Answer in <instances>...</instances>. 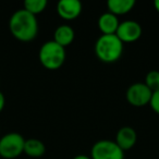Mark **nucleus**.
Here are the masks:
<instances>
[{"instance_id":"0eeeda50","label":"nucleus","mask_w":159,"mask_h":159,"mask_svg":"<svg viewBox=\"0 0 159 159\" xmlns=\"http://www.w3.org/2000/svg\"><path fill=\"white\" fill-rule=\"evenodd\" d=\"M116 35L120 38L122 43L135 42L142 36V26L136 21H123L119 24Z\"/></svg>"},{"instance_id":"f03ea898","label":"nucleus","mask_w":159,"mask_h":159,"mask_svg":"<svg viewBox=\"0 0 159 159\" xmlns=\"http://www.w3.org/2000/svg\"><path fill=\"white\" fill-rule=\"evenodd\" d=\"M95 53L102 62L112 63L123 53V43L116 34L100 35L95 43Z\"/></svg>"},{"instance_id":"6ab92c4d","label":"nucleus","mask_w":159,"mask_h":159,"mask_svg":"<svg viewBox=\"0 0 159 159\" xmlns=\"http://www.w3.org/2000/svg\"><path fill=\"white\" fill-rule=\"evenodd\" d=\"M154 6H155V9L157 10V12H159V0H155Z\"/></svg>"},{"instance_id":"f8f14e48","label":"nucleus","mask_w":159,"mask_h":159,"mask_svg":"<svg viewBox=\"0 0 159 159\" xmlns=\"http://www.w3.org/2000/svg\"><path fill=\"white\" fill-rule=\"evenodd\" d=\"M134 0H109L107 2L109 12H111L115 16H122L130 12L134 8Z\"/></svg>"},{"instance_id":"f257e3e1","label":"nucleus","mask_w":159,"mask_h":159,"mask_svg":"<svg viewBox=\"0 0 159 159\" xmlns=\"http://www.w3.org/2000/svg\"><path fill=\"white\" fill-rule=\"evenodd\" d=\"M9 30L16 39L21 42H31L38 33L37 19L26 10L20 9L10 18Z\"/></svg>"},{"instance_id":"ddd939ff","label":"nucleus","mask_w":159,"mask_h":159,"mask_svg":"<svg viewBox=\"0 0 159 159\" xmlns=\"http://www.w3.org/2000/svg\"><path fill=\"white\" fill-rule=\"evenodd\" d=\"M24 152L32 158H39L46 152V146L40 139H25Z\"/></svg>"},{"instance_id":"1a4fd4ad","label":"nucleus","mask_w":159,"mask_h":159,"mask_svg":"<svg viewBox=\"0 0 159 159\" xmlns=\"http://www.w3.org/2000/svg\"><path fill=\"white\" fill-rule=\"evenodd\" d=\"M137 141V134L135 130L131 126H123L117 132L116 143L123 152L129 150L135 145Z\"/></svg>"},{"instance_id":"39448f33","label":"nucleus","mask_w":159,"mask_h":159,"mask_svg":"<svg viewBox=\"0 0 159 159\" xmlns=\"http://www.w3.org/2000/svg\"><path fill=\"white\" fill-rule=\"evenodd\" d=\"M92 159H124V152L111 139H100L93 145Z\"/></svg>"},{"instance_id":"f3484780","label":"nucleus","mask_w":159,"mask_h":159,"mask_svg":"<svg viewBox=\"0 0 159 159\" xmlns=\"http://www.w3.org/2000/svg\"><path fill=\"white\" fill-rule=\"evenodd\" d=\"M5 105H6L5 96H3V94L0 92V112H1V111H2V109L5 108Z\"/></svg>"},{"instance_id":"20e7f679","label":"nucleus","mask_w":159,"mask_h":159,"mask_svg":"<svg viewBox=\"0 0 159 159\" xmlns=\"http://www.w3.org/2000/svg\"><path fill=\"white\" fill-rule=\"evenodd\" d=\"M25 139L16 132L8 133L0 139V156L5 159H14L24 152Z\"/></svg>"},{"instance_id":"6e6552de","label":"nucleus","mask_w":159,"mask_h":159,"mask_svg":"<svg viewBox=\"0 0 159 159\" xmlns=\"http://www.w3.org/2000/svg\"><path fill=\"white\" fill-rule=\"evenodd\" d=\"M57 12L64 20H75L82 12V3L79 0H60L57 3Z\"/></svg>"},{"instance_id":"4468645a","label":"nucleus","mask_w":159,"mask_h":159,"mask_svg":"<svg viewBox=\"0 0 159 159\" xmlns=\"http://www.w3.org/2000/svg\"><path fill=\"white\" fill-rule=\"evenodd\" d=\"M47 0H25L23 9L36 16V14L42 13L47 7Z\"/></svg>"},{"instance_id":"9d476101","label":"nucleus","mask_w":159,"mask_h":159,"mask_svg":"<svg viewBox=\"0 0 159 159\" xmlns=\"http://www.w3.org/2000/svg\"><path fill=\"white\" fill-rule=\"evenodd\" d=\"M119 20L118 16L112 14L111 12H105L98 19V27L102 35H112L117 33V30L119 27Z\"/></svg>"},{"instance_id":"dca6fc26","label":"nucleus","mask_w":159,"mask_h":159,"mask_svg":"<svg viewBox=\"0 0 159 159\" xmlns=\"http://www.w3.org/2000/svg\"><path fill=\"white\" fill-rule=\"evenodd\" d=\"M149 105H150V107H152V110H154L157 115H159V91L152 93Z\"/></svg>"},{"instance_id":"2eb2a0df","label":"nucleus","mask_w":159,"mask_h":159,"mask_svg":"<svg viewBox=\"0 0 159 159\" xmlns=\"http://www.w3.org/2000/svg\"><path fill=\"white\" fill-rule=\"evenodd\" d=\"M146 86L152 92L159 91V71H156V70H152L150 72H148L146 74V77H145V82Z\"/></svg>"},{"instance_id":"a211bd4d","label":"nucleus","mask_w":159,"mask_h":159,"mask_svg":"<svg viewBox=\"0 0 159 159\" xmlns=\"http://www.w3.org/2000/svg\"><path fill=\"white\" fill-rule=\"evenodd\" d=\"M73 159H92V157L87 156V155H84V154H80V155H76Z\"/></svg>"},{"instance_id":"423d86ee","label":"nucleus","mask_w":159,"mask_h":159,"mask_svg":"<svg viewBox=\"0 0 159 159\" xmlns=\"http://www.w3.org/2000/svg\"><path fill=\"white\" fill-rule=\"evenodd\" d=\"M152 92L145 83H134L126 91V99L129 104L134 107H144L150 102Z\"/></svg>"},{"instance_id":"7ed1b4c3","label":"nucleus","mask_w":159,"mask_h":159,"mask_svg":"<svg viewBox=\"0 0 159 159\" xmlns=\"http://www.w3.org/2000/svg\"><path fill=\"white\" fill-rule=\"evenodd\" d=\"M39 61L48 70H57L66 60V48L60 46L55 40L44 43L39 49Z\"/></svg>"},{"instance_id":"9b49d317","label":"nucleus","mask_w":159,"mask_h":159,"mask_svg":"<svg viewBox=\"0 0 159 159\" xmlns=\"http://www.w3.org/2000/svg\"><path fill=\"white\" fill-rule=\"evenodd\" d=\"M74 30L68 24H62L56 29L55 33H53V39L57 44H59L60 46L64 47L72 44V42L74 40Z\"/></svg>"}]
</instances>
